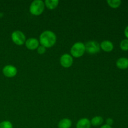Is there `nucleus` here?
Instances as JSON below:
<instances>
[{
    "label": "nucleus",
    "mask_w": 128,
    "mask_h": 128,
    "mask_svg": "<svg viewBox=\"0 0 128 128\" xmlns=\"http://www.w3.org/2000/svg\"><path fill=\"white\" fill-rule=\"evenodd\" d=\"M56 39L57 38L54 32L50 30H46L41 34L39 42L41 46L46 48H50L56 44Z\"/></svg>",
    "instance_id": "f257e3e1"
},
{
    "label": "nucleus",
    "mask_w": 128,
    "mask_h": 128,
    "mask_svg": "<svg viewBox=\"0 0 128 128\" xmlns=\"http://www.w3.org/2000/svg\"><path fill=\"white\" fill-rule=\"evenodd\" d=\"M44 2L42 0L33 1L30 6V12L34 16H40L44 10Z\"/></svg>",
    "instance_id": "f03ea898"
},
{
    "label": "nucleus",
    "mask_w": 128,
    "mask_h": 128,
    "mask_svg": "<svg viewBox=\"0 0 128 128\" xmlns=\"http://www.w3.org/2000/svg\"><path fill=\"white\" fill-rule=\"evenodd\" d=\"M86 52L85 44L81 42H77L74 44L71 48V54L72 57L78 58L82 56Z\"/></svg>",
    "instance_id": "7ed1b4c3"
},
{
    "label": "nucleus",
    "mask_w": 128,
    "mask_h": 128,
    "mask_svg": "<svg viewBox=\"0 0 128 128\" xmlns=\"http://www.w3.org/2000/svg\"><path fill=\"white\" fill-rule=\"evenodd\" d=\"M11 40L12 42L16 45L21 46L26 42V36L21 31H14L11 34Z\"/></svg>",
    "instance_id": "20e7f679"
},
{
    "label": "nucleus",
    "mask_w": 128,
    "mask_h": 128,
    "mask_svg": "<svg viewBox=\"0 0 128 128\" xmlns=\"http://www.w3.org/2000/svg\"><path fill=\"white\" fill-rule=\"evenodd\" d=\"M86 52L88 53L94 54L100 51V44L95 41H90L85 44Z\"/></svg>",
    "instance_id": "39448f33"
},
{
    "label": "nucleus",
    "mask_w": 128,
    "mask_h": 128,
    "mask_svg": "<svg viewBox=\"0 0 128 128\" xmlns=\"http://www.w3.org/2000/svg\"><path fill=\"white\" fill-rule=\"evenodd\" d=\"M60 64L65 68H70L73 64V58L71 55L69 54H64L60 58Z\"/></svg>",
    "instance_id": "423d86ee"
},
{
    "label": "nucleus",
    "mask_w": 128,
    "mask_h": 128,
    "mask_svg": "<svg viewBox=\"0 0 128 128\" xmlns=\"http://www.w3.org/2000/svg\"><path fill=\"white\" fill-rule=\"evenodd\" d=\"M18 70L15 66L12 65H6L2 68V74L7 78H13L17 74Z\"/></svg>",
    "instance_id": "0eeeda50"
},
{
    "label": "nucleus",
    "mask_w": 128,
    "mask_h": 128,
    "mask_svg": "<svg viewBox=\"0 0 128 128\" xmlns=\"http://www.w3.org/2000/svg\"><path fill=\"white\" fill-rule=\"evenodd\" d=\"M24 44L26 45V47L30 50H37V48L40 46L39 40L34 38H31L26 40Z\"/></svg>",
    "instance_id": "6e6552de"
},
{
    "label": "nucleus",
    "mask_w": 128,
    "mask_h": 128,
    "mask_svg": "<svg viewBox=\"0 0 128 128\" xmlns=\"http://www.w3.org/2000/svg\"><path fill=\"white\" fill-rule=\"evenodd\" d=\"M100 48L105 52H111L114 49V44L109 40H104L100 44Z\"/></svg>",
    "instance_id": "1a4fd4ad"
},
{
    "label": "nucleus",
    "mask_w": 128,
    "mask_h": 128,
    "mask_svg": "<svg viewBox=\"0 0 128 128\" xmlns=\"http://www.w3.org/2000/svg\"><path fill=\"white\" fill-rule=\"evenodd\" d=\"M116 66L120 70H126L128 68V58L122 57L116 61Z\"/></svg>",
    "instance_id": "9d476101"
},
{
    "label": "nucleus",
    "mask_w": 128,
    "mask_h": 128,
    "mask_svg": "<svg viewBox=\"0 0 128 128\" xmlns=\"http://www.w3.org/2000/svg\"><path fill=\"white\" fill-rule=\"evenodd\" d=\"M91 121L86 118L80 119L76 124V128H91Z\"/></svg>",
    "instance_id": "9b49d317"
},
{
    "label": "nucleus",
    "mask_w": 128,
    "mask_h": 128,
    "mask_svg": "<svg viewBox=\"0 0 128 128\" xmlns=\"http://www.w3.org/2000/svg\"><path fill=\"white\" fill-rule=\"evenodd\" d=\"M72 126V121L68 118H64L58 122V128H70Z\"/></svg>",
    "instance_id": "f8f14e48"
},
{
    "label": "nucleus",
    "mask_w": 128,
    "mask_h": 128,
    "mask_svg": "<svg viewBox=\"0 0 128 128\" xmlns=\"http://www.w3.org/2000/svg\"><path fill=\"white\" fill-rule=\"evenodd\" d=\"M58 0H46L44 1V4L49 10H54L59 4Z\"/></svg>",
    "instance_id": "ddd939ff"
},
{
    "label": "nucleus",
    "mask_w": 128,
    "mask_h": 128,
    "mask_svg": "<svg viewBox=\"0 0 128 128\" xmlns=\"http://www.w3.org/2000/svg\"><path fill=\"white\" fill-rule=\"evenodd\" d=\"M91 124L93 126H101L102 123H103V118L101 116H95L92 120H91Z\"/></svg>",
    "instance_id": "4468645a"
},
{
    "label": "nucleus",
    "mask_w": 128,
    "mask_h": 128,
    "mask_svg": "<svg viewBox=\"0 0 128 128\" xmlns=\"http://www.w3.org/2000/svg\"><path fill=\"white\" fill-rule=\"evenodd\" d=\"M107 3L111 8L116 9L121 6V0H108Z\"/></svg>",
    "instance_id": "2eb2a0df"
},
{
    "label": "nucleus",
    "mask_w": 128,
    "mask_h": 128,
    "mask_svg": "<svg viewBox=\"0 0 128 128\" xmlns=\"http://www.w3.org/2000/svg\"><path fill=\"white\" fill-rule=\"evenodd\" d=\"M120 48L124 51H128V39H124L121 41Z\"/></svg>",
    "instance_id": "dca6fc26"
},
{
    "label": "nucleus",
    "mask_w": 128,
    "mask_h": 128,
    "mask_svg": "<svg viewBox=\"0 0 128 128\" xmlns=\"http://www.w3.org/2000/svg\"><path fill=\"white\" fill-rule=\"evenodd\" d=\"M0 128H13V126L10 121H4L0 122Z\"/></svg>",
    "instance_id": "f3484780"
},
{
    "label": "nucleus",
    "mask_w": 128,
    "mask_h": 128,
    "mask_svg": "<svg viewBox=\"0 0 128 128\" xmlns=\"http://www.w3.org/2000/svg\"><path fill=\"white\" fill-rule=\"evenodd\" d=\"M46 48L41 46V45L39 46V47L37 48L38 53L40 54H44L45 52H46Z\"/></svg>",
    "instance_id": "a211bd4d"
},
{
    "label": "nucleus",
    "mask_w": 128,
    "mask_h": 128,
    "mask_svg": "<svg viewBox=\"0 0 128 128\" xmlns=\"http://www.w3.org/2000/svg\"><path fill=\"white\" fill-rule=\"evenodd\" d=\"M114 123V121L112 118H108L106 120V124L109 125V126H112Z\"/></svg>",
    "instance_id": "6ab92c4d"
},
{
    "label": "nucleus",
    "mask_w": 128,
    "mask_h": 128,
    "mask_svg": "<svg viewBox=\"0 0 128 128\" xmlns=\"http://www.w3.org/2000/svg\"><path fill=\"white\" fill-rule=\"evenodd\" d=\"M124 35L126 37V39H128V26L126 27V28L124 30Z\"/></svg>",
    "instance_id": "aec40b11"
},
{
    "label": "nucleus",
    "mask_w": 128,
    "mask_h": 128,
    "mask_svg": "<svg viewBox=\"0 0 128 128\" xmlns=\"http://www.w3.org/2000/svg\"><path fill=\"white\" fill-rule=\"evenodd\" d=\"M100 128H112L111 127V126H109V125H107V124H104L102 125V126H101Z\"/></svg>",
    "instance_id": "412c9836"
}]
</instances>
